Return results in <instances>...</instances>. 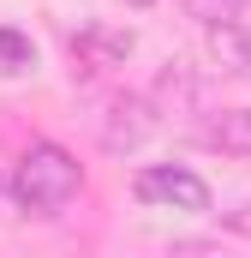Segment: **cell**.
<instances>
[{"mask_svg":"<svg viewBox=\"0 0 251 258\" xmlns=\"http://www.w3.org/2000/svg\"><path fill=\"white\" fill-rule=\"evenodd\" d=\"M84 186V168H78V156L60 150V144H30L24 156H18V168H12V198L30 210V216H54L66 210L72 198Z\"/></svg>","mask_w":251,"mask_h":258,"instance_id":"obj_1","label":"cell"},{"mask_svg":"<svg viewBox=\"0 0 251 258\" xmlns=\"http://www.w3.org/2000/svg\"><path fill=\"white\" fill-rule=\"evenodd\" d=\"M221 42L233 48V60H239V72H251V30H233V24H227V30L215 36V48H221Z\"/></svg>","mask_w":251,"mask_h":258,"instance_id":"obj_8","label":"cell"},{"mask_svg":"<svg viewBox=\"0 0 251 258\" xmlns=\"http://www.w3.org/2000/svg\"><path fill=\"white\" fill-rule=\"evenodd\" d=\"M203 138L215 144V150H227V156H245L251 162V108H227V114H215Z\"/></svg>","mask_w":251,"mask_h":258,"instance_id":"obj_5","label":"cell"},{"mask_svg":"<svg viewBox=\"0 0 251 258\" xmlns=\"http://www.w3.org/2000/svg\"><path fill=\"white\" fill-rule=\"evenodd\" d=\"M0 60L12 66V72L36 66V48H30V36H18V30H0Z\"/></svg>","mask_w":251,"mask_h":258,"instance_id":"obj_7","label":"cell"},{"mask_svg":"<svg viewBox=\"0 0 251 258\" xmlns=\"http://www.w3.org/2000/svg\"><path fill=\"white\" fill-rule=\"evenodd\" d=\"M168 258H215L209 246H180V252H168Z\"/></svg>","mask_w":251,"mask_h":258,"instance_id":"obj_9","label":"cell"},{"mask_svg":"<svg viewBox=\"0 0 251 258\" xmlns=\"http://www.w3.org/2000/svg\"><path fill=\"white\" fill-rule=\"evenodd\" d=\"M150 126H156L150 102H144V96H126V102H114V120L102 126V144H108V150H132Z\"/></svg>","mask_w":251,"mask_h":258,"instance_id":"obj_4","label":"cell"},{"mask_svg":"<svg viewBox=\"0 0 251 258\" xmlns=\"http://www.w3.org/2000/svg\"><path fill=\"white\" fill-rule=\"evenodd\" d=\"M132 54V30H108V24H84L72 36V60L84 72H108V66H126Z\"/></svg>","mask_w":251,"mask_h":258,"instance_id":"obj_3","label":"cell"},{"mask_svg":"<svg viewBox=\"0 0 251 258\" xmlns=\"http://www.w3.org/2000/svg\"><path fill=\"white\" fill-rule=\"evenodd\" d=\"M186 12L197 24H209V30H227V24L245 12V0H186Z\"/></svg>","mask_w":251,"mask_h":258,"instance_id":"obj_6","label":"cell"},{"mask_svg":"<svg viewBox=\"0 0 251 258\" xmlns=\"http://www.w3.org/2000/svg\"><path fill=\"white\" fill-rule=\"evenodd\" d=\"M132 192L144 198V204H162V210H209V186H203V174L174 168V162L138 168V174H132Z\"/></svg>","mask_w":251,"mask_h":258,"instance_id":"obj_2","label":"cell"}]
</instances>
